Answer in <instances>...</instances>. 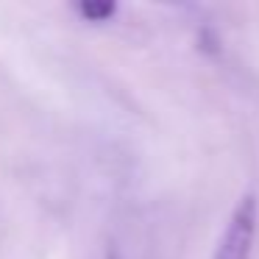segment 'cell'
<instances>
[{
	"label": "cell",
	"mask_w": 259,
	"mask_h": 259,
	"mask_svg": "<svg viewBox=\"0 0 259 259\" xmlns=\"http://www.w3.org/2000/svg\"><path fill=\"white\" fill-rule=\"evenodd\" d=\"M256 195L248 192L240 198V203L234 206L229 223H226L220 242L214 248L212 259H251L253 253V240H256Z\"/></svg>",
	"instance_id": "cell-1"
},
{
	"label": "cell",
	"mask_w": 259,
	"mask_h": 259,
	"mask_svg": "<svg viewBox=\"0 0 259 259\" xmlns=\"http://www.w3.org/2000/svg\"><path fill=\"white\" fill-rule=\"evenodd\" d=\"M78 14L84 20H90V23H106V20L114 17V12H117V6L114 3H98V0H90V3H78Z\"/></svg>",
	"instance_id": "cell-2"
}]
</instances>
